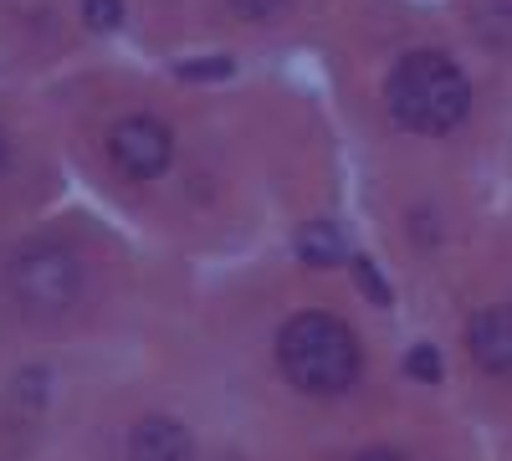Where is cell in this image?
Here are the masks:
<instances>
[{
	"mask_svg": "<svg viewBox=\"0 0 512 461\" xmlns=\"http://www.w3.org/2000/svg\"><path fill=\"white\" fill-rule=\"evenodd\" d=\"M384 103L410 134H451L472 113V82L441 52H410L384 82Z\"/></svg>",
	"mask_w": 512,
	"mask_h": 461,
	"instance_id": "6da1fadb",
	"label": "cell"
},
{
	"mask_svg": "<svg viewBox=\"0 0 512 461\" xmlns=\"http://www.w3.org/2000/svg\"><path fill=\"white\" fill-rule=\"evenodd\" d=\"M277 364L303 395H344L359 380V339L333 313H297L277 339Z\"/></svg>",
	"mask_w": 512,
	"mask_h": 461,
	"instance_id": "7a4b0ae2",
	"label": "cell"
},
{
	"mask_svg": "<svg viewBox=\"0 0 512 461\" xmlns=\"http://www.w3.org/2000/svg\"><path fill=\"white\" fill-rule=\"evenodd\" d=\"M6 287H11V298L26 313L57 318V313H67L82 298V262H77V251L62 246V241H31V246H21L11 257Z\"/></svg>",
	"mask_w": 512,
	"mask_h": 461,
	"instance_id": "3957f363",
	"label": "cell"
},
{
	"mask_svg": "<svg viewBox=\"0 0 512 461\" xmlns=\"http://www.w3.org/2000/svg\"><path fill=\"white\" fill-rule=\"evenodd\" d=\"M108 154L118 164V175L128 180H159L169 170V159H175V139H169L164 123L154 118H123L118 129L108 134Z\"/></svg>",
	"mask_w": 512,
	"mask_h": 461,
	"instance_id": "277c9868",
	"label": "cell"
},
{
	"mask_svg": "<svg viewBox=\"0 0 512 461\" xmlns=\"http://www.w3.org/2000/svg\"><path fill=\"white\" fill-rule=\"evenodd\" d=\"M466 349H472L477 369L512 374V308H482L466 328Z\"/></svg>",
	"mask_w": 512,
	"mask_h": 461,
	"instance_id": "5b68a950",
	"label": "cell"
},
{
	"mask_svg": "<svg viewBox=\"0 0 512 461\" xmlns=\"http://www.w3.org/2000/svg\"><path fill=\"white\" fill-rule=\"evenodd\" d=\"M190 431L180 421H164V415H149L128 431V461H190Z\"/></svg>",
	"mask_w": 512,
	"mask_h": 461,
	"instance_id": "8992f818",
	"label": "cell"
},
{
	"mask_svg": "<svg viewBox=\"0 0 512 461\" xmlns=\"http://www.w3.org/2000/svg\"><path fill=\"white\" fill-rule=\"evenodd\" d=\"M297 257L308 267H333V262H344V236L328 221H313V226L297 231Z\"/></svg>",
	"mask_w": 512,
	"mask_h": 461,
	"instance_id": "52a82bcc",
	"label": "cell"
},
{
	"mask_svg": "<svg viewBox=\"0 0 512 461\" xmlns=\"http://www.w3.org/2000/svg\"><path fill=\"white\" fill-rule=\"evenodd\" d=\"M82 21H88L93 31L123 26V0H82Z\"/></svg>",
	"mask_w": 512,
	"mask_h": 461,
	"instance_id": "ba28073f",
	"label": "cell"
},
{
	"mask_svg": "<svg viewBox=\"0 0 512 461\" xmlns=\"http://www.w3.org/2000/svg\"><path fill=\"white\" fill-rule=\"evenodd\" d=\"M405 369L415 374V380H425V385H436V380H441V359H436V349H431V344H420V349H410Z\"/></svg>",
	"mask_w": 512,
	"mask_h": 461,
	"instance_id": "9c48e42d",
	"label": "cell"
},
{
	"mask_svg": "<svg viewBox=\"0 0 512 461\" xmlns=\"http://www.w3.org/2000/svg\"><path fill=\"white\" fill-rule=\"evenodd\" d=\"M282 6H287V0H231V11H236L241 21H272Z\"/></svg>",
	"mask_w": 512,
	"mask_h": 461,
	"instance_id": "30bf717a",
	"label": "cell"
},
{
	"mask_svg": "<svg viewBox=\"0 0 512 461\" xmlns=\"http://www.w3.org/2000/svg\"><path fill=\"white\" fill-rule=\"evenodd\" d=\"M359 287H364V292H374V298H379V303H390V287H384V282H379V272H374L369 262H359Z\"/></svg>",
	"mask_w": 512,
	"mask_h": 461,
	"instance_id": "8fae6325",
	"label": "cell"
},
{
	"mask_svg": "<svg viewBox=\"0 0 512 461\" xmlns=\"http://www.w3.org/2000/svg\"><path fill=\"white\" fill-rule=\"evenodd\" d=\"M354 461H405L400 451H384V446H374V451H364V456H354Z\"/></svg>",
	"mask_w": 512,
	"mask_h": 461,
	"instance_id": "7c38bea8",
	"label": "cell"
},
{
	"mask_svg": "<svg viewBox=\"0 0 512 461\" xmlns=\"http://www.w3.org/2000/svg\"><path fill=\"white\" fill-rule=\"evenodd\" d=\"M6 170H11V139L0 134V175H6Z\"/></svg>",
	"mask_w": 512,
	"mask_h": 461,
	"instance_id": "4fadbf2b",
	"label": "cell"
}]
</instances>
